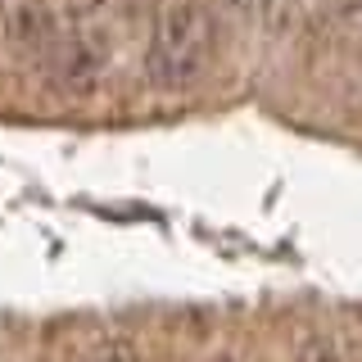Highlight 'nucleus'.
<instances>
[{
	"label": "nucleus",
	"mask_w": 362,
	"mask_h": 362,
	"mask_svg": "<svg viewBox=\"0 0 362 362\" xmlns=\"http://www.w3.org/2000/svg\"><path fill=\"white\" fill-rule=\"evenodd\" d=\"M218 54V18L209 0H168L158 9L150 45H145V77L154 90H190L209 73Z\"/></svg>",
	"instance_id": "obj_1"
},
{
	"label": "nucleus",
	"mask_w": 362,
	"mask_h": 362,
	"mask_svg": "<svg viewBox=\"0 0 362 362\" xmlns=\"http://www.w3.org/2000/svg\"><path fill=\"white\" fill-rule=\"evenodd\" d=\"M45 77L59 95H73V100H86L105 86L109 68H113V45L100 28L90 23H73V28L59 32V41L50 45L45 54Z\"/></svg>",
	"instance_id": "obj_2"
},
{
	"label": "nucleus",
	"mask_w": 362,
	"mask_h": 362,
	"mask_svg": "<svg viewBox=\"0 0 362 362\" xmlns=\"http://www.w3.org/2000/svg\"><path fill=\"white\" fill-rule=\"evenodd\" d=\"M59 32H64V18L50 0H14L5 9V41L23 59H45L50 45L59 41Z\"/></svg>",
	"instance_id": "obj_3"
},
{
	"label": "nucleus",
	"mask_w": 362,
	"mask_h": 362,
	"mask_svg": "<svg viewBox=\"0 0 362 362\" xmlns=\"http://www.w3.org/2000/svg\"><path fill=\"white\" fill-rule=\"evenodd\" d=\"M326 0H263L258 5V28L267 32V41H290L299 32H308Z\"/></svg>",
	"instance_id": "obj_4"
},
{
	"label": "nucleus",
	"mask_w": 362,
	"mask_h": 362,
	"mask_svg": "<svg viewBox=\"0 0 362 362\" xmlns=\"http://www.w3.org/2000/svg\"><path fill=\"white\" fill-rule=\"evenodd\" d=\"M313 28L331 45H362V0H326Z\"/></svg>",
	"instance_id": "obj_5"
},
{
	"label": "nucleus",
	"mask_w": 362,
	"mask_h": 362,
	"mask_svg": "<svg viewBox=\"0 0 362 362\" xmlns=\"http://www.w3.org/2000/svg\"><path fill=\"white\" fill-rule=\"evenodd\" d=\"M258 5H263V0H209V9H213L218 23H254Z\"/></svg>",
	"instance_id": "obj_6"
},
{
	"label": "nucleus",
	"mask_w": 362,
	"mask_h": 362,
	"mask_svg": "<svg viewBox=\"0 0 362 362\" xmlns=\"http://www.w3.org/2000/svg\"><path fill=\"white\" fill-rule=\"evenodd\" d=\"M299 362H349V358H344V349H339L331 335H313L308 344L299 349Z\"/></svg>",
	"instance_id": "obj_7"
},
{
	"label": "nucleus",
	"mask_w": 362,
	"mask_h": 362,
	"mask_svg": "<svg viewBox=\"0 0 362 362\" xmlns=\"http://www.w3.org/2000/svg\"><path fill=\"white\" fill-rule=\"evenodd\" d=\"M77 5H82V9H86V14H90V9H100V5H109V0H77Z\"/></svg>",
	"instance_id": "obj_8"
}]
</instances>
